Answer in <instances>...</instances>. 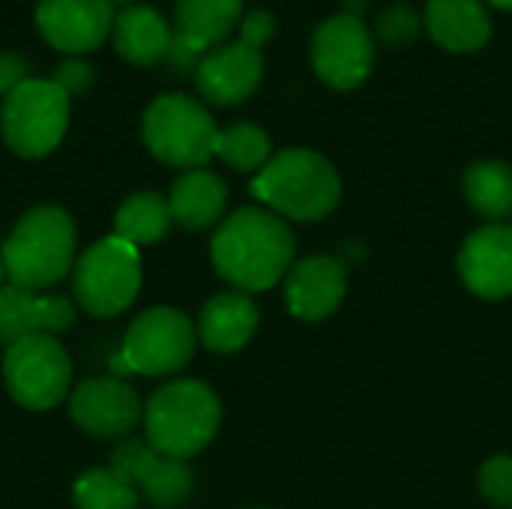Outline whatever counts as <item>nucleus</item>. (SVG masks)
<instances>
[{
    "label": "nucleus",
    "instance_id": "18",
    "mask_svg": "<svg viewBox=\"0 0 512 509\" xmlns=\"http://www.w3.org/2000/svg\"><path fill=\"white\" fill-rule=\"evenodd\" d=\"M243 21V0H177L174 6V57H204L225 45Z\"/></svg>",
    "mask_w": 512,
    "mask_h": 509
},
{
    "label": "nucleus",
    "instance_id": "19",
    "mask_svg": "<svg viewBox=\"0 0 512 509\" xmlns=\"http://www.w3.org/2000/svg\"><path fill=\"white\" fill-rule=\"evenodd\" d=\"M258 306L243 291H225L204 303L198 315V339L207 351L234 354L249 345L258 330Z\"/></svg>",
    "mask_w": 512,
    "mask_h": 509
},
{
    "label": "nucleus",
    "instance_id": "28",
    "mask_svg": "<svg viewBox=\"0 0 512 509\" xmlns=\"http://www.w3.org/2000/svg\"><path fill=\"white\" fill-rule=\"evenodd\" d=\"M480 495L495 507L512 509V456H495L480 468Z\"/></svg>",
    "mask_w": 512,
    "mask_h": 509
},
{
    "label": "nucleus",
    "instance_id": "17",
    "mask_svg": "<svg viewBox=\"0 0 512 509\" xmlns=\"http://www.w3.org/2000/svg\"><path fill=\"white\" fill-rule=\"evenodd\" d=\"M75 309L60 294H33L18 285L0 288V342L9 348L30 336H54L69 330Z\"/></svg>",
    "mask_w": 512,
    "mask_h": 509
},
{
    "label": "nucleus",
    "instance_id": "8",
    "mask_svg": "<svg viewBox=\"0 0 512 509\" xmlns=\"http://www.w3.org/2000/svg\"><path fill=\"white\" fill-rule=\"evenodd\" d=\"M198 333L180 309L156 306L141 312L123 339L120 354L111 357L114 375H171L192 360Z\"/></svg>",
    "mask_w": 512,
    "mask_h": 509
},
{
    "label": "nucleus",
    "instance_id": "1",
    "mask_svg": "<svg viewBox=\"0 0 512 509\" xmlns=\"http://www.w3.org/2000/svg\"><path fill=\"white\" fill-rule=\"evenodd\" d=\"M294 249V234L282 216L264 207H243L219 222L210 258L234 291L258 294L288 276Z\"/></svg>",
    "mask_w": 512,
    "mask_h": 509
},
{
    "label": "nucleus",
    "instance_id": "22",
    "mask_svg": "<svg viewBox=\"0 0 512 509\" xmlns=\"http://www.w3.org/2000/svg\"><path fill=\"white\" fill-rule=\"evenodd\" d=\"M225 204H228V186L210 168L183 171L168 192L171 219L189 231H204L216 225L225 213Z\"/></svg>",
    "mask_w": 512,
    "mask_h": 509
},
{
    "label": "nucleus",
    "instance_id": "10",
    "mask_svg": "<svg viewBox=\"0 0 512 509\" xmlns=\"http://www.w3.org/2000/svg\"><path fill=\"white\" fill-rule=\"evenodd\" d=\"M375 66V36L354 12L321 21L312 33V69L333 90L360 87Z\"/></svg>",
    "mask_w": 512,
    "mask_h": 509
},
{
    "label": "nucleus",
    "instance_id": "24",
    "mask_svg": "<svg viewBox=\"0 0 512 509\" xmlns=\"http://www.w3.org/2000/svg\"><path fill=\"white\" fill-rule=\"evenodd\" d=\"M171 222L174 219L168 198H162L159 192H135L114 213V237L132 243L135 249L153 246L168 234Z\"/></svg>",
    "mask_w": 512,
    "mask_h": 509
},
{
    "label": "nucleus",
    "instance_id": "27",
    "mask_svg": "<svg viewBox=\"0 0 512 509\" xmlns=\"http://www.w3.org/2000/svg\"><path fill=\"white\" fill-rule=\"evenodd\" d=\"M420 30H423V15H417V9L405 3L387 6L375 21V36L387 45H408L420 36Z\"/></svg>",
    "mask_w": 512,
    "mask_h": 509
},
{
    "label": "nucleus",
    "instance_id": "2",
    "mask_svg": "<svg viewBox=\"0 0 512 509\" xmlns=\"http://www.w3.org/2000/svg\"><path fill=\"white\" fill-rule=\"evenodd\" d=\"M252 195L282 219L321 222L342 198V177L327 156L309 147H288L273 153L255 174Z\"/></svg>",
    "mask_w": 512,
    "mask_h": 509
},
{
    "label": "nucleus",
    "instance_id": "20",
    "mask_svg": "<svg viewBox=\"0 0 512 509\" xmlns=\"http://www.w3.org/2000/svg\"><path fill=\"white\" fill-rule=\"evenodd\" d=\"M423 27L441 48L456 54L480 51L492 39V18L483 0H429Z\"/></svg>",
    "mask_w": 512,
    "mask_h": 509
},
{
    "label": "nucleus",
    "instance_id": "6",
    "mask_svg": "<svg viewBox=\"0 0 512 509\" xmlns=\"http://www.w3.org/2000/svg\"><path fill=\"white\" fill-rule=\"evenodd\" d=\"M69 93L51 78H27L3 99L0 129L6 147L21 159H45L69 129Z\"/></svg>",
    "mask_w": 512,
    "mask_h": 509
},
{
    "label": "nucleus",
    "instance_id": "30",
    "mask_svg": "<svg viewBox=\"0 0 512 509\" xmlns=\"http://www.w3.org/2000/svg\"><path fill=\"white\" fill-rule=\"evenodd\" d=\"M273 33H276V18L267 9H252L240 21V42H246L258 51L273 39Z\"/></svg>",
    "mask_w": 512,
    "mask_h": 509
},
{
    "label": "nucleus",
    "instance_id": "4",
    "mask_svg": "<svg viewBox=\"0 0 512 509\" xmlns=\"http://www.w3.org/2000/svg\"><path fill=\"white\" fill-rule=\"evenodd\" d=\"M222 405L201 381H171L144 405V441L171 459L198 456L219 432Z\"/></svg>",
    "mask_w": 512,
    "mask_h": 509
},
{
    "label": "nucleus",
    "instance_id": "21",
    "mask_svg": "<svg viewBox=\"0 0 512 509\" xmlns=\"http://www.w3.org/2000/svg\"><path fill=\"white\" fill-rule=\"evenodd\" d=\"M111 42L132 66H153L174 51V30L153 6L135 3L114 15Z\"/></svg>",
    "mask_w": 512,
    "mask_h": 509
},
{
    "label": "nucleus",
    "instance_id": "34",
    "mask_svg": "<svg viewBox=\"0 0 512 509\" xmlns=\"http://www.w3.org/2000/svg\"><path fill=\"white\" fill-rule=\"evenodd\" d=\"M3 276H6V270H3V258H0V288H3Z\"/></svg>",
    "mask_w": 512,
    "mask_h": 509
},
{
    "label": "nucleus",
    "instance_id": "12",
    "mask_svg": "<svg viewBox=\"0 0 512 509\" xmlns=\"http://www.w3.org/2000/svg\"><path fill=\"white\" fill-rule=\"evenodd\" d=\"M111 468L129 480V486L144 495L153 507L171 509L192 495V471L186 462L162 456L147 441L126 438L111 453Z\"/></svg>",
    "mask_w": 512,
    "mask_h": 509
},
{
    "label": "nucleus",
    "instance_id": "9",
    "mask_svg": "<svg viewBox=\"0 0 512 509\" xmlns=\"http://www.w3.org/2000/svg\"><path fill=\"white\" fill-rule=\"evenodd\" d=\"M3 381L9 396L27 411L57 408L72 381V363L63 345L51 336H30L6 348Z\"/></svg>",
    "mask_w": 512,
    "mask_h": 509
},
{
    "label": "nucleus",
    "instance_id": "33",
    "mask_svg": "<svg viewBox=\"0 0 512 509\" xmlns=\"http://www.w3.org/2000/svg\"><path fill=\"white\" fill-rule=\"evenodd\" d=\"M108 3H111V6H123V9H126V6H135L138 0H108Z\"/></svg>",
    "mask_w": 512,
    "mask_h": 509
},
{
    "label": "nucleus",
    "instance_id": "7",
    "mask_svg": "<svg viewBox=\"0 0 512 509\" xmlns=\"http://www.w3.org/2000/svg\"><path fill=\"white\" fill-rule=\"evenodd\" d=\"M141 291L138 249L120 237L93 243L72 267V294L93 318H114L126 312Z\"/></svg>",
    "mask_w": 512,
    "mask_h": 509
},
{
    "label": "nucleus",
    "instance_id": "29",
    "mask_svg": "<svg viewBox=\"0 0 512 509\" xmlns=\"http://www.w3.org/2000/svg\"><path fill=\"white\" fill-rule=\"evenodd\" d=\"M51 81H54L57 87H63L69 96H78V93H84V90L90 87L93 69H90V63L81 60V57H66V60L57 66V72H54Z\"/></svg>",
    "mask_w": 512,
    "mask_h": 509
},
{
    "label": "nucleus",
    "instance_id": "16",
    "mask_svg": "<svg viewBox=\"0 0 512 509\" xmlns=\"http://www.w3.org/2000/svg\"><path fill=\"white\" fill-rule=\"evenodd\" d=\"M348 294V267L333 255H309L291 264L285 276L288 312L300 321L330 318Z\"/></svg>",
    "mask_w": 512,
    "mask_h": 509
},
{
    "label": "nucleus",
    "instance_id": "25",
    "mask_svg": "<svg viewBox=\"0 0 512 509\" xmlns=\"http://www.w3.org/2000/svg\"><path fill=\"white\" fill-rule=\"evenodd\" d=\"M216 156L231 165L234 171H261L273 159L270 135L255 123H234L228 129H219L216 138Z\"/></svg>",
    "mask_w": 512,
    "mask_h": 509
},
{
    "label": "nucleus",
    "instance_id": "31",
    "mask_svg": "<svg viewBox=\"0 0 512 509\" xmlns=\"http://www.w3.org/2000/svg\"><path fill=\"white\" fill-rule=\"evenodd\" d=\"M30 78L27 72V60L9 51H0V96L6 99L15 87H21Z\"/></svg>",
    "mask_w": 512,
    "mask_h": 509
},
{
    "label": "nucleus",
    "instance_id": "11",
    "mask_svg": "<svg viewBox=\"0 0 512 509\" xmlns=\"http://www.w3.org/2000/svg\"><path fill=\"white\" fill-rule=\"evenodd\" d=\"M114 15L108 0H39L33 18L39 36L54 51L81 57L111 39Z\"/></svg>",
    "mask_w": 512,
    "mask_h": 509
},
{
    "label": "nucleus",
    "instance_id": "3",
    "mask_svg": "<svg viewBox=\"0 0 512 509\" xmlns=\"http://www.w3.org/2000/svg\"><path fill=\"white\" fill-rule=\"evenodd\" d=\"M0 258L9 285L27 291L57 285L75 267V225L69 213L54 204L27 210L0 243Z\"/></svg>",
    "mask_w": 512,
    "mask_h": 509
},
{
    "label": "nucleus",
    "instance_id": "26",
    "mask_svg": "<svg viewBox=\"0 0 512 509\" xmlns=\"http://www.w3.org/2000/svg\"><path fill=\"white\" fill-rule=\"evenodd\" d=\"M72 501L78 509H135L138 492L108 465L84 471L72 486Z\"/></svg>",
    "mask_w": 512,
    "mask_h": 509
},
{
    "label": "nucleus",
    "instance_id": "13",
    "mask_svg": "<svg viewBox=\"0 0 512 509\" xmlns=\"http://www.w3.org/2000/svg\"><path fill=\"white\" fill-rule=\"evenodd\" d=\"M69 414L93 438H126L141 423V399L123 378H93L75 387Z\"/></svg>",
    "mask_w": 512,
    "mask_h": 509
},
{
    "label": "nucleus",
    "instance_id": "32",
    "mask_svg": "<svg viewBox=\"0 0 512 509\" xmlns=\"http://www.w3.org/2000/svg\"><path fill=\"white\" fill-rule=\"evenodd\" d=\"M492 6H498V9H510L512 12V0H489Z\"/></svg>",
    "mask_w": 512,
    "mask_h": 509
},
{
    "label": "nucleus",
    "instance_id": "14",
    "mask_svg": "<svg viewBox=\"0 0 512 509\" xmlns=\"http://www.w3.org/2000/svg\"><path fill=\"white\" fill-rule=\"evenodd\" d=\"M459 276L465 288L483 300L512 297V222L483 225L465 237L459 258Z\"/></svg>",
    "mask_w": 512,
    "mask_h": 509
},
{
    "label": "nucleus",
    "instance_id": "15",
    "mask_svg": "<svg viewBox=\"0 0 512 509\" xmlns=\"http://www.w3.org/2000/svg\"><path fill=\"white\" fill-rule=\"evenodd\" d=\"M264 78V54L246 42H225L207 51L195 66V84L213 105L246 102Z\"/></svg>",
    "mask_w": 512,
    "mask_h": 509
},
{
    "label": "nucleus",
    "instance_id": "23",
    "mask_svg": "<svg viewBox=\"0 0 512 509\" xmlns=\"http://www.w3.org/2000/svg\"><path fill=\"white\" fill-rule=\"evenodd\" d=\"M468 204L489 219V225H510L512 219V168L498 159H480L462 180Z\"/></svg>",
    "mask_w": 512,
    "mask_h": 509
},
{
    "label": "nucleus",
    "instance_id": "5",
    "mask_svg": "<svg viewBox=\"0 0 512 509\" xmlns=\"http://www.w3.org/2000/svg\"><path fill=\"white\" fill-rule=\"evenodd\" d=\"M141 135L159 162L192 171L204 168L216 156L219 126L198 99L186 93H165L144 111Z\"/></svg>",
    "mask_w": 512,
    "mask_h": 509
}]
</instances>
